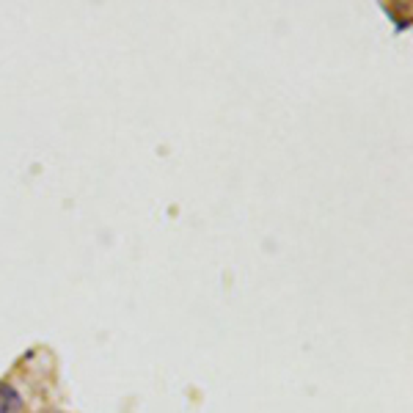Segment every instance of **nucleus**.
<instances>
[{
	"mask_svg": "<svg viewBox=\"0 0 413 413\" xmlns=\"http://www.w3.org/2000/svg\"><path fill=\"white\" fill-rule=\"evenodd\" d=\"M0 413H8V411H0Z\"/></svg>",
	"mask_w": 413,
	"mask_h": 413,
	"instance_id": "obj_1",
	"label": "nucleus"
}]
</instances>
